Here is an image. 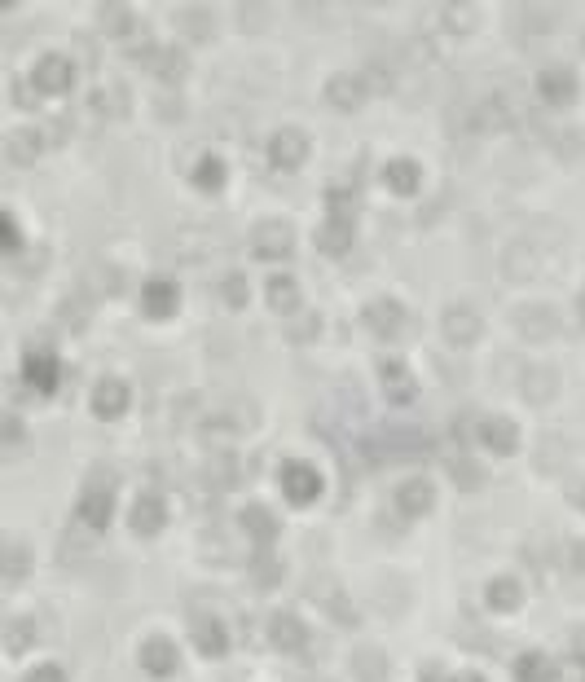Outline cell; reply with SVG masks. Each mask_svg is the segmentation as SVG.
I'll use <instances>...</instances> for the list:
<instances>
[{
    "instance_id": "4",
    "label": "cell",
    "mask_w": 585,
    "mask_h": 682,
    "mask_svg": "<svg viewBox=\"0 0 585 682\" xmlns=\"http://www.w3.org/2000/svg\"><path fill=\"white\" fill-rule=\"evenodd\" d=\"M515 330L524 339H533V344H546V339L559 335V313L550 304H524L515 308Z\"/></svg>"
},
{
    "instance_id": "3",
    "label": "cell",
    "mask_w": 585,
    "mask_h": 682,
    "mask_svg": "<svg viewBox=\"0 0 585 682\" xmlns=\"http://www.w3.org/2000/svg\"><path fill=\"white\" fill-rule=\"evenodd\" d=\"M264 154H269V163L278 172H295V168H304V159H308V137L295 128H282L269 137V150Z\"/></svg>"
},
{
    "instance_id": "11",
    "label": "cell",
    "mask_w": 585,
    "mask_h": 682,
    "mask_svg": "<svg viewBox=\"0 0 585 682\" xmlns=\"http://www.w3.org/2000/svg\"><path fill=\"white\" fill-rule=\"evenodd\" d=\"M480 440L493 449V454H506V449H515V432L506 418H484L480 423Z\"/></svg>"
},
{
    "instance_id": "2",
    "label": "cell",
    "mask_w": 585,
    "mask_h": 682,
    "mask_svg": "<svg viewBox=\"0 0 585 682\" xmlns=\"http://www.w3.org/2000/svg\"><path fill=\"white\" fill-rule=\"evenodd\" d=\"M251 247H256L260 260H286L295 251V229L286 220H260L256 234H251Z\"/></svg>"
},
{
    "instance_id": "6",
    "label": "cell",
    "mask_w": 585,
    "mask_h": 682,
    "mask_svg": "<svg viewBox=\"0 0 585 682\" xmlns=\"http://www.w3.org/2000/svg\"><path fill=\"white\" fill-rule=\"evenodd\" d=\"M366 326L374 330L379 339H401L410 330V313H405L396 300H374L366 308Z\"/></svg>"
},
{
    "instance_id": "1",
    "label": "cell",
    "mask_w": 585,
    "mask_h": 682,
    "mask_svg": "<svg viewBox=\"0 0 585 682\" xmlns=\"http://www.w3.org/2000/svg\"><path fill=\"white\" fill-rule=\"evenodd\" d=\"M480 330H484V322L471 304H449L445 313H440V335L454 348H471L480 339Z\"/></svg>"
},
{
    "instance_id": "14",
    "label": "cell",
    "mask_w": 585,
    "mask_h": 682,
    "mask_svg": "<svg viewBox=\"0 0 585 682\" xmlns=\"http://www.w3.org/2000/svg\"><path fill=\"white\" fill-rule=\"evenodd\" d=\"M555 374H550V370H528L524 374V388H528V401H546V396L550 392H555Z\"/></svg>"
},
{
    "instance_id": "17",
    "label": "cell",
    "mask_w": 585,
    "mask_h": 682,
    "mask_svg": "<svg viewBox=\"0 0 585 682\" xmlns=\"http://www.w3.org/2000/svg\"><path fill=\"white\" fill-rule=\"evenodd\" d=\"M388 176H392L396 190H414V176H418V168H414V163H392Z\"/></svg>"
},
{
    "instance_id": "16",
    "label": "cell",
    "mask_w": 585,
    "mask_h": 682,
    "mask_svg": "<svg viewBox=\"0 0 585 682\" xmlns=\"http://www.w3.org/2000/svg\"><path fill=\"white\" fill-rule=\"evenodd\" d=\"M242 282H247V278H242V273H225V286H220V291H225V304H242V300H247V286H242Z\"/></svg>"
},
{
    "instance_id": "10",
    "label": "cell",
    "mask_w": 585,
    "mask_h": 682,
    "mask_svg": "<svg viewBox=\"0 0 585 682\" xmlns=\"http://www.w3.org/2000/svg\"><path fill=\"white\" fill-rule=\"evenodd\" d=\"M176 36L212 40V14H207V9H181V14H176Z\"/></svg>"
},
{
    "instance_id": "12",
    "label": "cell",
    "mask_w": 585,
    "mask_h": 682,
    "mask_svg": "<svg viewBox=\"0 0 585 682\" xmlns=\"http://www.w3.org/2000/svg\"><path fill=\"white\" fill-rule=\"evenodd\" d=\"M317 247H322L330 260L348 256V247H352V229H348V225H339V220H330L322 234H317Z\"/></svg>"
},
{
    "instance_id": "8",
    "label": "cell",
    "mask_w": 585,
    "mask_h": 682,
    "mask_svg": "<svg viewBox=\"0 0 585 682\" xmlns=\"http://www.w3.org/2000/svg\"><path fill=\"white\" fill-rule=\"evenodd\" d=\"M366 93H370V84L361 80V75H352V71H339L335 80L326 84V102L335 110H361Z\"/></svg>"
},
{
    "instance_id": "13",
    "label": "cell",
    "mask_w": 585,
    "mask_h": 682,
    "mask_svg": "<svg viewBox=\"0 0 585 682\" xmlns=\"http://www.w3.org/2000/svg\"><path fill=\"white\" fill-rule=\"evenodd\" d=\"M445 27H454L458 36H467V31L476 27V9H471V0H445Z\"/></svg>"
},
{
    "instance_id": "5",
    "label": "cell",
    "mask_w": 585,
    "mask_h": 682,
    "mask_svg": "<svg viewBox=\"0 0 585 682\" xmlns=\"http://www.w3.org/2000/svg\"><path fill=\"white\" fill-rule=\"evenodd\" d=\"M502 269H506V278H515V282H533L537 273L546 269V256L533 242H511V247L502 251Z\"/></svg>"
},
{
    "instance_id": "18",
    "label": "cell",
    "mask_w": 585,
    "mask_h": 682,
    "mask_svg": "<svg viewBox=\"0 0 585 682\" xmlns=\"http://www.w3.org/2000/svg\"><path fill=\"white\" fill-rule=\"evenodd\" d=\"M150 674H168V669H172V652H168V647H159V643H154L150 647Z\"/></svg>"
},
{
    "instance_id": "9",
    "label": "cell",
    "mask_w": 585,
    "mask_h": 682,
    "mask_svg": "<svg viewBox=\"0 0 585 682\" xmlns=\"http://www.w3.org/2000/svg\"><path fill=\"white\" fill-rule=\"evenodd\" d=\"M572 93H577V80H572L568 66H546V71H542V97H546V102L550 106H564Z\"/></svg>"
},
{
    "instance_id": "19",
    "label": "cell",
    "mask_w": 585,
    "mask_h": 682,
    "mask_svg": "<svg viewBox=\"0 0 585 682\" xmlns=\"http://www.w3.org/2000/svg\"><path fill=\"white\" fill-rule=\"evenodd\" d=\"M577 308H581V317H585V291H581V300H577Z\"/></svg>"
},
{
    "instance_id": "7",
    "label": "cell",
    "mask_w": 585,
    "mask_h": 682,
    "mask_svg": "<svg viewBox=\"0 0 585 682\" xmlns=\"http://www.w3.org/2000/svg\"><path fill=\"white\" fill-rule=\"evenodd\" d=\"M264 304L273 308L278 317H291L304 308V295H300V282L291 278V273H273L269 282H264Z\"/></svg>"
},
{
    "instance_id": "15",
    "label": "cell",
    "mask_w": 585,
    "mask_h": 682,
    "mask_svg": "<svg viewBox=\"0 0 585 682\" xmlns=\"http://www.w3.org/2000/svg\"><path fill=\"white\" fill-rule=\"evenodd\" d=\"M238 9H242V27L256 31L260 27V14H269V0H238Z\"/></svg>"
}]
</instances>
